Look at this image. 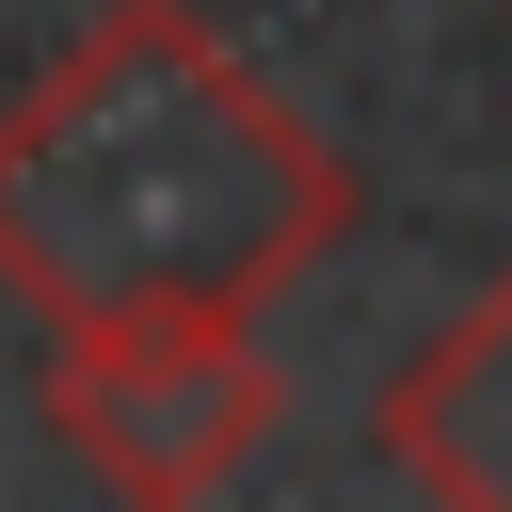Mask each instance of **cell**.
<instances>
[{
    "mask_svg": "<svg viewBox=\"0 0 512 512\" xmlns=\"http://www.w3.org/2000/svg\"><path fill=\"white\" fill-rule=\"evenodd\" d=\"M272 352L256 320H128V336H48V432L112 496H224L272 448Z\"/></svg>",
    "mask_w": 512,
    "mask_h": 512,
    "instance_id": "cell-2",
    "label": "cell"
},
{
    "mask_svg": "<svg viewBox=\"0 0 512 512\" xmlns=\"http://www.w3.org/2000/svg\"><path fill=\"white\" fill-rule=\"evenodd\" d=\"M352 208V160L192 0H112L0 112V288L48 336L272 320L352 240Z\"/></svg>",
    "mask_w": 512,
    "mask_h": 512,
    "instance_id": "cell-1",
    "label": "cell"
},
{
    "mask_svg": "<svg viewBox=\"0 0 512 512\" xmlns=\"http://www.w3.org/2000/svg\"><path fill=\"white\" fill-rule=\"evenodd\" d=\"M384 464L448 512H512V272L384 384Z\"/></svg>",
    "mask_w": 512,
    "mask_h": 512,
    "instance_id": "cell-3",
    "label": "cell"
}]
</instances>
